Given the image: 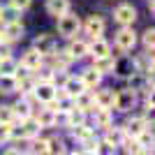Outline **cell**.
Listing matches in <instances>:
<instances>
[{"label": "cell", "mask_w": 155, "mask_h": 155, "mask_svg": "<svg viewBox=\"0 0 155 155\" xmlns=\"http://www.w3.org/2000/svg\"><path fill=\"white\" fill-rule=\"evenodd\" d=\"M88 53L95 56V58H104V56H111V46H109V42H104L102 37H97V39H93V44L88 46Z\"/></svg>", "instance_id": "obj_7"}, {"label": "cell", "mask_w": 155, "mask_h": 155, "mask_svg": "<svg viewBox=\"0 0 155 155\" xmlns=\"http://www.w3.org/2000/svg\"><path fill=\"white\" fill-rule=\"evenodd\" d=\"M63 91L67 93L70 97H77L79 93H84V91H86V86H84V81H81V79H72V77H67V81L63 84Z\"/></svg>", "instance_id": "obj_16"}, {"label": "cell", "mask_w": 155, "mask_h": 155, "mask_svg": "<svg viewBox=\"0 0 155 155\" xmlns=\"http://www.w3.org/2000/svg\"><path fill=\"white\" fill-rule=\"evenodd\" d=\"M16 67H19V65L14 63L12 58H2L0 60V77H14V74H16Z\"/></svg>", "instance_id": "obj_22"}, {"label": "cell", "mask_w": 155, "mask_h": 155, "mask_svg": "<svg viewBox=\"0 0 155 155\" xmlns=\"http://www.w3.org/2000/svg\"><path fill=\"white\" fill-rule=\"evenodd\" d=\"M32 49H35L39 56H51V53L56 51V39H53V35H46V32L44 35H37Z\"/></svg>", "instance_id": "obj_5"}, {"label": "cell", "mask_w": 155, "mask_h": 155, "mask_svg": "<svg viewBox=\"0 0 155 155\" xmlns=\"http://www.w3.org/2000/svg\"><path fill=\"white\" fill-rule=\"evenodd\" d=\"M23 37V26H21V21L16 23H5V30H2V39L7 42H16V39Z\"/></svg>", "instance_id": "obj_12"}, {"label": "cell", "mask_w": 155, "mask_h": 155, "mask_svg": "<svg viewBox=\"0 0 155 155\" xmlns=\"http://www.w3.org/2000/svg\"><path fill=\"white\" fill-rule=\"evenodd\" d=\"M44 56H39L35 49L23 53V58H21V67H26V70H39V65H42Z\"/></svg>", "instance_id": "obj_10"}, {"label": "cell", "mask_w": 155, "mask_h": 155, "mask_svg": "<svg viewBox=\"0 0 155 155\" xmlns=\"http://www.w3.org/2000/svg\"><path fill=\"white\" fill-rule=\"evenodd\" d=\"M14 120V114H12V107H5V104H0V123H12Z\"/></svg>", "instance_id": "obj_31"}, {"label": "cell", "mask_w": 155, "mask_h": 155, "mask_svg": "<svg viewBox=\"0 0 155 155\" xmlns=\"http://www.w3.org/2000/svg\"><path fill=\"white\" fill-rule=\"evenodd\" d=\"M84 120H86V114L81 109L74 107L72 111H67V127H77V125H81Z\"/></svg>", "instance_id": "obj_21"}, {"label": "cell", "mask_w": 155, "mask_h": 155, "mask_svg": "<svg viewBox=\"0 0 155 155\" xmlns=\"http://www.w3.org/2000/svg\"><path fill=\"white\" fill-rule=\"evenodd\" d=\"M114 67H116V58L114 56H104V58H95L93 63V70H97L100 74H114Z\"/></svg>", "instance_id": "obj_9"}, {"label": "cell", "mask_w": 155, "mask_h": 155, "mask_svg": "<svg viewBox=\"0 0 155 155\" xmlns=\"http://www.w3.org/2000/svg\"><path fill=\"white\" fill-rule=\"evenodd\" d=\"M125 130L123 127H107V139H104V141L107 143H111V146H120V143H123V139H125Z\"/></svg>", "instance_id": "obj_19"}, {"label": "cell", "mask_w": 155, "mask_h": 155, "mask_svg": "<svg viewBox=\"0 0 155 155\" xmlns=\"http://www.w3.org/2000/svg\"><path fill=\"white\" fill-rule=\"evenodd\" d=\"M0 42H2V32H0Z\"/></svg>", "instance_id": "obj_36"}, {"label": "cell", "mask_w": 155, "mask_h": 155, "mask_svg": "<svg viewBox=\"0 0 155 155\" xmlns=\"http://www.w3.org/2000/svg\"><path fill=\"white\" fill-rule=\"evenodd\" d=\"M35 97H37L39 102H51L53 95H56V88L53 84H35Z\"/></svg>", "instance_id": "obj_13"}, {"label": "cell", "mask_w": 155, "mask_h": 155, "mask_svg": "<svg viewBox=\"0 0 155 155\" xmlns=\"http://www.w3.org/2000/svg\"><path fill=\"white\" fill-rule=\"evenodd\" d=\"M16 91V79L14 77H0V93L2 95H9V93Z\"/></svg>", "instance_id": "obj_24"}, {"label": "cell", "mask_w": 155, "mask_h": 155, "mask_svg": "<svg viewBox=\"0 0 155 155\" xmlns=\"http://www.w3.org/2000/svg\"><path fill=\"white\" fill-rule=\"evenodd\" d=\"M134 104H137V91L127 88V91L116 93V100H114V107H116V111H120V114H127V111H132V107H134Z\"/></svg>", "instance_id": "obj_3"}, {"label": "cell", "mask_w": 155, "mask_h": 155, "mask_svg": "<svg viewBox=\"0 0 155 155\" xmlns=\"http://www.w3.org/2000/svg\"><path fill=\"white\" fill-rule=\"evenodd\" d=\"M0 58H12V56H9V46L0 44Z\"/></svg>", "instance_id": "obj_34"}, {"label": "cell", "mask_w": 155, "mask_h": 155, "mask_svg": "<svg viewBox=\"0 0 155 155\" xmlns=\"http://www.w3.org/2000/svg\"><path fill=\"white\" fill-rule=\"evenodd\" d=\"M12 137V125H7V123H0V143L7 141Z\"/></svg>", "instance_id": "obj_32"}, {"label": "cell", "mask_w": 155, "mask_h": 155, "mask_svg": "<svg viewBox=\"0 0 155 155\" xmlns=\"http://www.w3.org/2000/svg\"><path fill=\"white\" fill-rule=\"evenodd\" d=\"M67 56L72 60H79V58H84V56H88V44L81 42V39H74L70 44V49H67Z\"/></svg>", "instance_id": "obj_15"}, {"label": "cell", "mask_w": 155, "mask_h": 155, "mask_svg": "<svg viewBox=\"0 0 155 155\" xmlns=\"http://www.w3.org/2000/svg\"><path fill=\"white\" fill-rule=\"evenodd\" d=\"M114 150H116V146H111V143L102 141V143H97V146H95V150H93V153H95V155H114Z\"/></svg>", "instance_id": "obj_28"}, {"label": "cell", "mask_w": 155, "mask_h": 155, "mask_svg": "<svg viewBox=\"0 0 155 155\" xmlns=\"http://www.w3.org/2000/svg\"><path fill=\"white\" fill-rule=\"evenodd\" d=\"M19 16H21V12L14 9L12 5L9 7H0V21H2V23H16Z\"/></svg>", "instance_id": "obj_20"}, {"label": "cell", "mask_w": 155, "mask_h": 155, "mask_svg": "<svg viewBox=\"0 0 155 155\" xmlns=\"http://www.w3.org/2000/svg\"><path fill=\"white\" fill-rule=\"evenodd\" d=\"M93 114H95V125H97V127H104V130L111 127V120H114L111 109H100V107H97Z\"/></svg>", "instance_id": "obj_17"}, {"label": "cell", "mask_w": 155, "mask_h": 155, "mask_svg": "<svg viewBox=\"0 0 155 155\" xmlns=\"http://www.w3.org/2000/svg\"><path fill=\"white\" fill-rule=\"evenodd\" d=\"M5 155H26V153H21V150H7Z\"/></svg>", "instance_id": "obj_35"}, {"label": "cell", "mask_w": 155, "mask_h": 155, "mask_svg": "<svg viewBox=\"0 0 155 155\" xmlns=\"http://www.w3.org/2000/svg\"><path fill=\"white\" fill-rule=\"evenodd\" d=\"M81 81H84V86L86 88H95V86H100V81H102V74L97 70H93V67H88V70H84L81 72Z\"/></svg>", "instance_id": "obj_14"}, {"label": "cell", "mask_w": 155, "mask_h": 155, "mask_svg": "<svg viewBox=\"0 0 155 155\" xmlns=\"http://www.w3.org/2000/svg\"><path fill=\"white\" fill-rule=\"evenodd\" d=\"M104 28H107V23H104V19L100 16V14H93V16L86 19V32L93 35V39L102 37V35H104Z\"/></svg>", "instance_id": "obj_6"}, {"label": "cell", "mask_w": 155, "mask_h": 155, "mask_svg": "<svg viewBox=\"0 0 155 155\" xmlns=\"http://www.w3.org/2000/svg\"><path fill=\"white\" fill-rule=\"evenodd\" d=\"M114 21H116L118 26H123V28L132 26L137 21V9L130 5V2H120V5L114 9Z\"/></svg>", "instance_id": "obj_2"}, {"label": "cell", "mask_w": 155, "mask_h": 155, "mask_svg": "<svg viewBox=\"0 0 155 155\" xmlns=\"http://www.w3.org/2000/svg\"><path fill=\"white\" fill-rule=\"evenodd\" d=\"M153 44H155V32H153V28H148L143 32V46H146L148 53H153Z\"/></svg>", "instance_id": "obj_30"}, {"label": "cell", "mask_w": 155, "mask_h": 155, "mask_svg": "<svg viewBox=\"0 0 155 155\" xmlns=\"http://www.w3.org/2000/svg\"><path fill=\"white\" fill-rule=\"evenodd\" d=\"M37 123H39V127H53V125H56V111L44 109L42 114H39Z\"/></svg>", "instance_id": "obj_23"}, {"label": "cell", "mask_w": 155, "mask_h": 155, "mask_svg": "<svg viewBox=\"0 0 155 155\" xmlns=\"http://www.w3.org/2000/svg\"><path fill=\"white\" fill-rule=\"evenodd\" d=\"M88 155H95V153H88Z\"/></svg>", "instance_id": "obj_37"}, {"label": "cell", "mask_w": 155, "mask_h": 155, "mask_svg": "<svg viewBox=\"0 0 155 155\" xmlns=\"http://www.w3.org/2000/svg\"><path fill=\"white\" fill-rule=\"evenodd\" d=\"M81 30V19H79L77 14H63V16H58V35L65 39H72L77 32Z\"/></svg>", "instance_id": "obj_1"}, {"label": "cell", "mask_w": 155, "mask_h": 155, "mask_svg": "<svg viewBox=\"0 0 155 155\" xmlns=\"http://www.w3.org/2000/svg\"><path fill=\"white\" fill-rule=\"evenodd\" d=\"M95 97V104L100 107V109H111L114 107V100H116V95H114V91H109V88H102V91H97Z\"/></svg>", "instance_id": "obj_11"}, {"label": "cell", "mask_w": 155, "mask_h": 155, "mask_svg": "<svg viewBox=\"0 0 155 155\" xmlns=\"http://www.w3.org/2000/svg\"><path fill=\"white\" fill-rule=\"evenodd\" d=\"M134 44H137V32L130 26L120 28V30L116 32V46L120 49V51H132Z\"/></svg>", "instance_id": "obj_4"}, {"label": "cell", "mask_w": 155, "mask_h": 155, "mask_svg": "<svg viewBox=\"0 0 155 155\" xmlns=\"http://www.w3.org/2000/svg\"><path fill=\"white\" fill-rule=\"evenodd\" d=\"M46 155H63V143H60V139H49V141H46Z\"/></svg>", "instance_id": "obj_26"}, {"label": "cell", "mask_w": 155, "mask_h": 155, "mask_svg": "<svg viewBox=\"0 0 155 155\" xmlns=\"http://www.w3.org/2000/svg\"><path fill=\"white\" fill-rule=\"evenodd\" d=\"M143 130H148V125H146V120H143V118H132V120H130L127 125H125V134H132L137 139V137L141 134Z\"/></svg>", "instance_id": "obj_18"}, {"label": "cell", "mask_w": 155, "mask_h": 155, "mask_svg": "<svg viewBox=\"0 0 155 155\" xmlns=\"http://www.w3.org/2000/svg\"><path fill=\"white\" fill-rule=\"evenodd\" d=\"M12 114L14 116H21L23 120H26V118H30V104L23 100V102H19L16 107H12Z\"/></svg>", "instance_id": "obj_25"}, {"label": "cell", "mask_w": 155, "mask_h": 155, "mask_svg": "<svg viewBox=\"0 0 155 155\" xmlns=\"http://www.w3.org/2000/svg\"><path fill=\"white\" fill-rule=\"evenodd\" d=\"M93 132H91V127H88V125H77V130H74V132H72V137H74V139H81V141H84L86 137H91Z\"/></svg>", "instance_id": "obj_29"}, {"label": "cell", "mask_w": 155, "mask_h": 155, "mask_svg": "<svg viewBox=\"0 0 155 155\" xmlns=\"http://www.w3.org/2000/svg\"><path fill=\"white\" fill-rule=\"evenodd\" d=\"M46 12L58 19L70 12V0H46Z\"/></svg>", "instance_id": "obj_8"}, {"label": "cell", "mask_w": 155, "mask_h": 155, "mask_svg": "<svg viewBox=\"0 0 155 155\" xmlns=\"http://www.w3.org/2000/svg\"><path fill=\"white\" fill-rule=\"evenodd\" d=\"M32 0H9V5L14 7V9H19V12H23V9H28L30 7Z\"/></svg>", "instance_id": "obj_33"}, {"label": "cell", "mask_w": 155, "mask_h": 155, "mask_svg": "<svg viewBox=\"0 0 155 155\" xmlns=\"http://www.w3.org/2000/svg\"><path fill=\"white\" fill-rule=\"evenodd\" d=\"M28 150H30L32 155H46V139H35Z\"/></svg>", "instance_id": "obj_27"}]
</instances>
